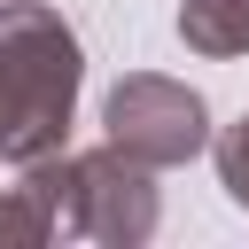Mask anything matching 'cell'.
Wrapping results in <instances>:
<instances>
[{"mask_svg":"<svg viewBox=\"0 0 249 249\" xmlns=\"http://www.w3.org/2000/svg\"><path fill=\"white\" fill-rule=\"evenodd\" d=\"M78 31L47 0H0V163H39L70 140L78 117Z\"/></svg>","mask_w":249,"mask_h":249,"instance_id":"obj_1","label":"cell"},{"mask_svg":"<svg viewBox=\"0 0 249 249\" xmlns=\"http://www.w3.org/2000/svg\"><path fill=\"white\" fill-rule=\"evenodd\" d=\"M23 179L47 195V210H54V233H78V241H101V249H140L148 233H156V218H163V202H156V171L148 163H132L124 148H78V156H39V163H23Z\"/></svg>","mask_w":249,"mask_h":249,"instance_id":"obj_2","label":"cell"},{"mask_svg":"<svg viewBox=\"0 0 249 249\" xmlns=\"http://www.w3.org/2000/svg\"><path fill=\"white\" fill-rule=\"evenodd\" d=\"M101 124H109V148H124L132 163L148 171H171V163H195L210 148V109L195 86L179 78H156V70H132L109 86L101 101Z\"/></svg>","mask_w":249,"mask_h":249,"instance_id":"obj_3","label":"cell"},{"mask_svg":"<svg viewBox=\"0 0 249 249\" xmlns=\"http://www.w3.org/2000/svg\"><path fill=\"white\" fill-rule=\"evenodd\" d=\"M179 39L210 62L249 54V0H179Z\"/></svg>","mask_w":249,"mask_h":249,"instance_id":"obj_4","label":"cell"},{"mask_svg":"<svg viewBox=\"0 0 249 249\" xmlns=\"http://www.w3.org/2000/svg\"><path fill=\"white\" fill-rule=\"evenodd\" d=\"M39 241H54V210H47V195H39L31 179L0 187V249H39Z\"/></svg>","mask_w":249,"mask_h":249,"instance_id":"obj_5","label":"cell"},{"mask_svg":"<svg viewBox=\"0 0 249 249\" xmlns=\"http://www.w3.org/2000/svg\"><path fill=\"white\" fill-rule=\"evenodd\" d=\"M218 179H226V195L249 210V117L226 124V140H218Z\"/></svg>","mask_w":249,"mask_h":249,"instance_id":"obj_6","label":"cell"}]
</instances>
